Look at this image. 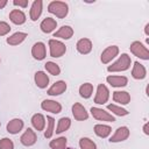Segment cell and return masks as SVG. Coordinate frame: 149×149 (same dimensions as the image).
<instances>
[{
	"label": "cell",
	"instance_id": "30",
	"mask_svg": "<svg viewBox=\"0 0 149 149\" xmlns=\"http://www.w3.org/2000/svg\"><path fill=\"white\" fill-rule=\"evenodd\" d=\"M44 68H45V70H47L50 74H52V76H58V74L61 73V68H59L58 64H56L55 62H47V63L44 64Z\"/></svg>",
	"mask_w": 149,
	"mask_h": 149
},
{
	"label": "cell",
	"instance_id": "33",
	"mask_svg": "<svg viewBox=\"0 0 149 149\" xmlns=\"http://www.w3.org/2000/svg\"><path fill=\"white\" fill-rule=\"evenodd\" d=\"M48 120V126H47V130L44 132V137L45 139H50L54 134V127H55V119L52 116H47Z\"/></svg>",
	"mask_w": 149,
	"mask_h": 149
},
{
	"label": "cell",
	"instance_id": "38",
	"mask_svg": "<svg viewBox=\"0 0 149 149\" xmlns=\"http://www.w3.org/2000/svg\"><path fill=\"white\" fill-rule=\"evenodd\" d=\"M7 5V0H0V9H2Z\"/></svg>",
	"mask_w": 149,
	"mask_h": 149
},
{
	"label": "cell",
	"instance_id": "15",
	"mask_svg": "<svg viewBox=\"0 0 149 149\" xmlns=\"http://www.w3.org/2000/svg\"><path fill=\"white\" fill-rule=\"evenodd\" d=\"M23 128V121L21 119H12L8 123H7V132L9 134H19Z\"/></svg>",
	"mask_w": 149,
	"mask_h": 149
},
{
	"label": "cell",
	"instance_id": "22",
	"mask_svg": "<svg viewBox=\"0 0 149 149\" xmlns=\"http://www.w3.org/2000/svg\"><path fill=\"white\" fill-rule=\"evenodd\" d=\"M31 125L37 132H41L45 127V118L41 113H36L31 116Z\"/></svg>",
	"mask_w": 149,
	"mask_h": 149
},
{
	"label": "cell",
	"instance_id": "8",
	"mask_svg": "<svg viewBox=\"0 0 149 149\" xmlns=\"http://www.w3.org/2000/svg\"><path fill=\"white\" fill-rule=\"evenodd\" d=\"M128 136H129V129H128V127L122 126V127H119V128L115 130L114 135H112V136H111L109 142H111V143L122 142V141L127 140V139H128Z\"/></svg>",
	"mask_w": 149,
	"mask_h": 149
},
{
	"label": "cell",
	"instance_id": "27",
	"mask_svg": "<svg viewBox=\"0 0 149 149\" xmlns=\"http://www.w3.org/2000/svg\"><path fill=\"white\" fill-rule=\"evenodd\" d=\"M92 92H93V85L91 83H84L79 87V94L84 99H88L92 95Z\"/></svg>",
	"mask_w": 149,
	"mask_h": 149
},
{
	"label": "cell",
	"instance_id": "24",
	"mask_svg": "<svg viewBox=\"0 0 149 149\" xmlns=\"http://www.w3.org/2000/svg\"><path fill=\"white\" fill-rule=\"evenodd\" d=\"M34 78H35V84L40 88H45L48 86V84H49V77L43 71H37L35 73V77Z\"/></svg>",
	"mask_w": 149,
	"mask_h": 149
},
{
	"label": "cell",
	"instance_id": "29",
	"mask_svg": "<svg viewBox=\"0 0 149 149\" xmlns=\"http://www.w3.org/2000/svg\"><path fill=\"white\" fill-rule=\"evenodd\" d=\"M66 144H68V140L66 137H58V139H55V140H51L50 143H49V147L51 149H65L66 148Z\"/></svg>",
	"mask_w": 149,
	"mask_h": 149
},
{
	"label": "cell",
	"instance_id": "9",
	"mask_svg": "<svg viewBox=\"0 0 149 149\" xmlns=\"http://www.w3.org/2000/svg\"><path fill=\"white\" fill-rule=\"evenodd\" d=\"M36 140H37L36 133H35L31 128H27V130H26V132L21 135V137H20L21 143H22L23 146H26V147H30V146L35 144Z\"/></svg>",
	"mask_w": 149,
	"mask_h": 149
},
{
	"label": "cell",
	"instance_id": "4",
	"mask_svg": "<svg viewBox=\"0 0 149 149\" xmlns=\"http://www.w3.org/2000/svg\"><path fill=\"white\" fill-rule=\"evenodd\" d=\"M132 54L141 59H144V61H148L149 59V50L147 49V47H144L140 41H134L130 47H129Z\"/></svg>",
	"mask_w": 149,
	"mask_h": 149
},
{
	"label": "cell",
	"instance_id": "10",
	"mask_svg": "<svg viewBox=\"0 0 149 149\" xmlns=\"http://www.w3.org/2000/svg\"><path fill=\"white\" fill-rule=\"evenodd\" d=\"M72 114H73V118L78 121H83L88 118V113L86 112L85 107L79 102H74L72 105Z\"/></svg>",
	"mask_w": 149,
	"mask_h": 149
},
{
	"label": "cell",
	"instance_id": "20",
	"mask_svg": "<svg viewBox=\"0 0 149 149\" xmlns=\"http://www.w3.org/2000/svg\"><path fill=\"white\" fill-rule=\"evenodd\" d=\"M72 36H73V29L70 26H62L54 34V37H58V38H63V40H69Z\"/></svg>",
	"mask_w": 149,
	"mask_h": 149
},
{
	"label": "cell",
	"instance_id": "1",
	"mask_svg": "<svg viewBox=\"0 0 149 149\" xmlns=\"http://www.w3.org/2000/svg\"><path fill=\"white\" fill-rule=\"evenodd\" d=\"M132 59L127 54H122L116 62H114L112 65H108L107 71L108 72H120V71H126L130 68Z\"/></svg>",
	"mask_w": 149,
	"mask_h": 149
},
{
	"label": "cell",
	"instance_id": "34",
	"mask_svg": "<svg viewBox=\"0 0 149 149\" xmlns=\"http://www.w3.org/2000/svg\"><path fill=\"white\" fill-rule=\"evenodd\" d=\"M0 149H14V143L10 139L3 137L0 140Z\"/></svg>",
	"mask_w": 149,
	"mask_h": 149
},
{
	"label": "cell",
	"instance_id": "17",
	"mask_svg": "<svg viewBox=\"0 0 149 149\" xmlns=\"http://www.w3.org/2000/svg\"><path fill=\"white\" fill-rule=\"evenodd\" d=\"M132 76H133L134 79H137V80L144 79L146 76H147V70L141 63L135 62L134 66H133V70H132Z\"/></svg>",
	"mask_w": 149,
	"mask_h": 149
},
{
	"label": "cell",
	"instance_id": "26",
	"mask_svg": "<svg viewBox=\"0 0 149 149\" xmlns=\"http://www.w3.org/2000/svg\"><path fill=\"white\" fill-rule=\"evenodd\" d=\"M111 132H112V128L107 125H95L94 126V133L99 137L105 139L111 134Z\"/></svg>",
	"mask_w": 149,
	"mask_h": 149
},
{
	"label": "cell",
	"instance_id": "28",
	"mask_svg": "<svg viewBox=\"0 0 149 149\" xmlns=\"http://www.w3.org/2000/svg\"><path fill=\"white\" fill-rule=\"evenodd\" d=\"M70 126H71V120L69 118H65V116L61 118L58 120V125H57V128L55 132H56V134H61V133L68 130L70 128Z\"/></svg>",
	"mask_w": 149,
	"mask_h": 149
},
{
	"label": "cell",
	"instance_id": "23",
	"mask_svg": "<svg viewBox=\"0 0 149 149\" xmlns=\"http://www.w3.org/2000/svg\"><path fill=\"white\" fill-rule=\"evenodd\" d=\"M9 19L15 24H23L26 22V14L20 9H13L9 13Z\"/></svg>",
	"mask_w": 149,
	"mask_h": 149
},
{
	"label": "cell",
	"instance_id": "3",
	"mask_svg": "<svg viewBox=\"0 0 149 149\" xmlns=\"http://www.w3.org/2000/svg\"><path fill=\"white\" fill-rule=\"evenodd\" d=\"M49 50H50V56L54 58H57V57H62L65 54L66 47L63 42L51 38L49 40Z\"/></svg>",
	"mask_w": 149,
	"mask_h": 149
},
{
	"label": "cell",
	"instance_id": "21",
	"mask_svg": "<svg viewBox=\"0 0 149 149\" xmlns=\"http://www.w3.org/2000/svg\"><path fill=\"white\" fill-rule=\"evenodd\" d=\"M113 100L121 105H127L130 101V94L126 91H115L113 92Z\"/></svg>",
	"mask_w": 149,
	"mask_h": 149
},
{
	"label": "cell",
	"instance_id": "16",
	"mask_svg": "<svg viewBox=\"0 0 149 149\" xmlns=\"http://www.w3.org/2000/svg\"><path fill=\"white\" fill-rule=\"evenodd\" d=\"M56 27H57V22H56V20L52 19V17H45V19L41 22V24H40L41 30H42L43 33H45V34H49V33L54 31V30L56 29Z\"/></svg>",
	"mask_w": 149,
	"mask_h": 149
},
{
	"label": "cell",
	"instance_id": "39",
	"mask_svg": "<svg viewBox=\"0 0 149 149\" xmlns=\"http://www.w3.org/2000/svg\"><path fill=\"white\" fill-rule=\"evenodd\" d=\"M144 33H146V35H147V36H149V23H147V24H146Z\"/></svg>",
	"mask_w": 149,
	"mask_h": 149
},
{
	"label": "cell",
	"instance_id": "41",
	"mask_svg": "<svg viewBox=\"0 0 149 149\" xmlns=\"http://www.w3.org/2000/svg\"><path fill=\"white\" fill-rule=\"evenodd\" d=\"M0 126H1V122H0Z\"/></svg>",
	"mask_w": 149,
	"mask_h": 149
},
{
	"label": "cell",
	"instance_id": "37",
	"mask_svg": "<svg viewBox=\"0 0 149 149\" xmlns=\"http://www.w3.org/2000/svg\"><path fill=\"white\" fill-rule=\"evenodd\" d=\"M143 132H144L146 135H149V123H148V122L144 123V126H143Z\"/></svg>",
	"mask_w": 149,
	"mask_h": 149
},
{
	"label": "cell",
	"instance_id": "11",
	"mask_svg": "<svg viewBox=\"0 0 149 149\" xmlns=\"http://www.w3.org/2000/svg\"><path fill=\"white\" fill-rule=\"evenodd\" d=\"M45 54H47V50H45V44L43 42H36L33 48H31V55L37 61H42L45 58Z\"/></svg>",
	"mask_w": 149,
	"mask_h": 149
},
{
	"label": "cell",
	"instance_id": "6",
	"mask_svg": "<svg viewBox=\"0 0 149 149\" xmlns=\"http://www.w3.org/2000/svg\"><path fill=\"white\" fill-rule=\"evenodd\" d=\"M91 114L95 120H99V121H108V122L115 121V118L112 114H109L108 112H106V111H104L102 108H99V107H92L91 108Z\"/></svg>",
	"mask_w": 149,
	"mask_h": 149
},
{
	"label": "cell",
	"instance_id": "5",
	"mask_svg": "<svg viewBox=\"0 0 149 149\" xmlns=\"http://www.w3.org/2000/svg\"><path fill=\"white\" fill-rule=\"evenodd\" d=\"M109 98V91L105 84H99L97 87V93L94 97V102L98 105H104Z\"/></svg>",
	"mask_w": 149,
	"mask_h": 149
},
{
	"label": "cell",
	"instance_id": "13",
	"mask_svg": "<svg viewBox=\"0 0 149 149\" xmlns=\"http://www.w3.org/2000/svg\"><path fill=\"white\" fill-rule=\"evenodd\" d=\"M106 80L113 87H123L128 84V78L125 76H108Z\"/></svg>",
	"mask_w": 149,
	"mask_h": 149
},
{
	"label": "cell",
	"instance_id": "42",
	"mask_svg": "<svg viewBox=\"0 0 149 149\" xmlns=\"http://www.w3.org/2000/svg\"><path fill=\"white\" fill-rule=\"evenodd\" d=\"M0 61H1V59H0Z\"/></svg>",
	"mask_w": 149,
	"mask_h": 149
},
{
	"label": "cell",
	"instance_id": "2",
	"mask_svg": "<svg viewBox=\"0 0 149 149\" xmlns=\"http://www.w3.org/2000/svg\"><path fill=\"white\" fill-rule=\"evenodd\" d=\"M48 12L59 19H64L69 13V6L63 1H51L48 5Z\"/></svg>",
	"mask_w": 149,
	"mask_h": 149
},
{
	"label": "cell",
	"instance_id": "25",
	"mask_svg": "<svg viewBox=\"0 0 149 149\" xmlns=\"http://www.w3.org/2000/svg\"><path fill=\"white\" fill-rule=\"evenodd\" d=\"M26 37H27V34L26 33L16 31L13 35H10L9 37H7V43L9 45H19L20 43H22L26 40Z\"/></svg>",
	"mask_w": 149,
	"mask_h": 149
},
{
	"label": "cell",
	"instance_id": "14",
	"mask_svg": "<svg viewBox=\"0 0 149 149\" xmlns=\"http://www.w3.org/2000/svg\"><path fill=\"white\" fill-rule=\"evenodd\" d=\"M76 48L78 50L79 54L81 55H87L88 52H91L92 50V42L90 38H80L77 44H76Z\"/></svg>",
	"mask_w": 149,
	"mask_h": 149
},
{
	"label": "cell",
	"instance_id": "19",
	"mask_svg": "<svg viewBox=\"0 0 149 149\" xmlns=\"http://www.w3.org/2000/svg\"><path fill=\"white\" fill-rule=\"evenodd\" d=\"M42 6H43L42 0H35L33 2L31 8H30V13H29L31 21H36L41 16V14H42Z\"/></svg>",
	"mask_w": 149,
	"mask_h": 149
},
{
	"label": "cell",
	"instance_id": "36",
	"mask_svg": "<svg viewBox=\"0 0 149 149\" xmlns=\"http://www.w3.org/2000/svg\"><path fill=\"white\" fill-rule=\"evenodd\" d=\"M13 5L14 6L22 7V8H26L28 6V0H14L13 1Z\"/></svg>",
	"mask_w": 149,
	"mask_h": 149
},
{
	"label": "cell",
	"instance_id": "7",
	"mask_svg": "<svg viewBox=\"0 0 149 149\" xmlns=\"http://www.w3.org/2000/svg\"><path fill=\"white\" fill-rule=\"evenodd\" d=\"M118 54H119V48L116 45H109L101 52L100 59L104 64H108L115 56H118Z\"/></svg>",
	"mask_w": 149,
	"mask_h": 149
},
{
	"label": "cell",
	"instance_id": "32",
	"mask_svg": "<svg viewBox=\"0 0 149 149\" xmlns=\"http://www.w3.org/2000/svg\"><path fill=\"white\" fill-rule=\"evenodd\" d=\"M107 108H108L111 112H113L115 115H119V116H125V115H127V114L129 113L127 109H125V108H122V107H120V106H116V105H114V104L107 105Z\"/></svg>",
	"mask_w": 149,
	"mask_h": 149
},
{
	"label": "cell",
	"instance_id": "35",
	"mask_svg": "<svg viewBox=\"0 0 149 149\" xmlns=\"http://www.w3.org/2000/svg\"><path fill=\"white\" fill-rule=\"evenodd\" d=\"M9 31H10V26L5 21H0V36H5Z\"/></svg>",
	"mask_w": 149,
	"mask_h": 149
},
{
	"label": "cell",
	"instance_id": "31",
	"mask_svg": "<svg viewBox=\"0 0 149 149\" xmlns=\"http://www.w3.org/2000/svg\"><path fill=\"white\" fill-rule=\"evenodd\" d=\"M80 149H97V144L88 137H81L79 140Z\"/></svg>",
	"mask_w": 149,
	"mask_h": 149
},
{
	"label": "cell",
	"instance_id": "40",
	"mask_svg": "<svg viewBox=\"0 0 149 149\" xmlns=\"http://www.w3.org/2000/svg\"><path fill=\"white\" fill-rule=\"evenodd\" d=\"M68 149H72V148H68Z\"/></svg>",
	"mask_w": 149,
	"mask_h": 149
},
{
	"label": "cell",
	"instance_id": "12",
	"mask_svg": "<svg viewBox=\"0 0 149 149\" xmlns=\"http://www.w3.org/2000/svg\"><path fill=\"white\" fill-rule=\"evenodd\" d=\"M41 108L43 111H47V112H51V113H61L62 111V105L55 100H43L41 102Z\"/></svg>",
	"mask_w": 149,
	"mask_h": 149
},
{
	"label": "cell",
	"instance_id": "18",
	"mask_svg": "<svg viewBox=\"0 0 149 149\" xmlns=\"http://www.w3.org/2000/svg\"><path fill=\"white\" fill-rule=\"evenodd\" d=\"M66 90V83L64 80H58L55 84H52V86L48 90V94L49 95H59L62 93H64Z\"/></svg>",
	"mask_w": 149,
	"mask_h": 149
}]
</instances>
